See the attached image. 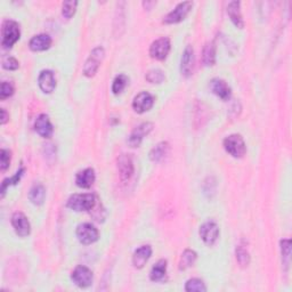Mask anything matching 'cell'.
Wrapping results in <instances>:
<instances>
[{"mask_svg": "<svg viewBox=\"0 0 292 292\" xmlns=\"http://www.w3.org/2000/svg\"><path fill=\"white\" fill-rule=\"evenodd\" d=\"M97 199L91 193L86 194H73L67 200V208L75 211H90L96 206Z\"/></svg>", "mask_w": 292, "mask_h": 292, "instance_id": "obj_1", "label": "cell"}, {"mask_svg": "<svg viewBox=\"0 0 292 292\" xmlns=\"http://www.w3.org/2000/svg\"><path fill=\"white\" fill-rule=\"evenodd\" d=\"M2 36L3 46L5 48H12L18 41L19 36H21L18 23L15 21H11V19L5 21L2 28Z\"/></svg>", "mask_w": 292, "mask_h": 292, "instance_id": "obj_2", "label": "cell"}, {"mask_svg": "<svg viewBox=\"0 0 292 292\" xmlns=\"http://www.w3.org/2000/svg\"><path fill=\"white\" fill-rule=\"evenodd\" d=\"M224 148L233 158H242L247 152V146L241 135L233 134L224 139Z\"/></svg>", "mask_w": 292, "mask_h": 292, "instance_id": "obj_3", "label": "cell"}, {"mask_svg": "<svg viewBox=\"0 0 292 292\" xmlns=\"http://www.w3.org/2000/svg\"><path fill=\"white\" fill-rule=\"evenodd\" d=\"M105 55V51L103 47H96L91 51L88 60L86 61L84 66V75L86 77H94L96 75L97 70L101 65L102 61H103Z\"/></svg>", "mask_w": 292, "mask_h": 292, "instance_id": "obj_4", "label": "cell"}, {"mask_svg": "<svg viewBox=\"0 0 292 292\" xmlns=\"http://www.w3.org/2000/svg\"><path fill=\"white\" fill-rule=\"evenodd\" d=\"M77 236L82 245H91L99 240L100 232L90 223H84L77 227Z\"/></svg>", "mask_w": 292, "mask_h": 292, "instance_id": "obj_5", "label": "cell"}, {"mask_svg": "<svg viewBox=\"0 0 292 292\" xmlns=\"http://www.w3.org/2000/svg\"><path fill=\"white\" fill-rule=\"evenodd\" d=\"M71 280L79 288H88L92 283L94 275H92V272L88 267L81 265L76 267V270L72 272Z\"/></svg>", "mask_w": 292, "mask_h": 292, "instance_id": "obj_6", "label": "cell"}, {"mask_svg": "<svg viewBox=\"0 0 292 292\" xmlns=\"http://www.w3.org/2000/svg\"><path fill=\"white\" fill-rule=\"evenodd\" d=\"M193 3L192 2H184L178 4L176 7H175L174 11L168 13L167 15L163 18V23L165 24H175L179 23L181 21L187 16V14L192 9Z\"/></svg>", "mask_w": 292, "mask_h": 292, "instance_id": "obj_7", "label": "cell"}, {"mask_svg": "<svg viewBox=\"0 0 292 292\" xmlns=\"http://www.w3.org/2000/svg\"><path fill=\"white\" fill-rule=\"evenodd\" d=\"M170 40L168 38L162 37L152 42L150 47V55L152 58H155L158 61H163L167 58L170 52Z\"/></svg>", "mask_w": 292, "mask_h": 292, "instance_id": "obj_8", "label": "cell"}, {"mask_svg": "<svg viewBox=\"0 0 292 292\" xmlns=\"http://www.w3.org/2000/svg\"><path fill=\"white\" fill-rule=\"evenodd\" d=\"M199 234L206 245L212 246L219 236V227L215 222H207L200 227Z\"/></svg>", "mask_w": 292, "mask_h": 292, "instance_id": "obj_9", "label": "cell"}, {"mask_svg": "<svg viewBox=\"0 0 292 292\" xmlns=\"http://www.w3.org/2000/svg\"><path fill=\"white\" fill-rule=\"evenodd\" d=\"M12 225L16 234L21 237H26L31 232V225L27 216L22 212H15L12 217Z\"/></svg>", "mask_w": 292, "mask_h": 292, "instance_id": "obj_10", "label": "cell"}, {"mask_svg": "<svg viewBox=\"0 0 292 292\" xmlns=\"http://www.w3.org/2000/svg\"><path fill=\"white\" fill-rule=\"evenodd\" d=\"M153 129V125L150 124V123H144L142 125H139L138 127H136L133 133L130 134L129 136V139H128V143L131 146V148H138L142 143L143 138L145 136H148L151 130Z\"/></svg>", "mask_w": 292, "mask_h": 292, "instance_id": "obj_11", "label": "cell"}, {"mask_svg": "<svg viewBox=\"0 0 292 292\" xmlns=\"http://www.w3.org/2000/svg\"><path fill=\"white\" fill-rule=\"evenodd\" d=\"M154 104L153 96L148 91L139 92L137 96H135L133 101V109L137 112V113H144V112L149 111Z\"/></svg>", "mask_w": 292, "mask_h": 292, "instance_id": "obj_12", "label": "cell"}, {"mask_svg": "<svg viewBox=\"0 0 292 292\" xmlns=\"http://www.w3.org/2000/svg\"><path fill=\"white\" fill-rule=\"evenodd\" d=\"M38 84L40 89L46 92V94H51L56 88V79L54 76V72L51 70H43L40 72L38 78Z\"/></svg>", "mask_w": 292, "mask_h": 292, "instance_id": "obj_13", "label": "cell"}, {"mask_svg": "<svg viewBox=\"0 0 292 292\" xmlns=\"http://www.w3.org/2000/svg\"><path fill=\"white\" fill-rule=\"evenodd\" d=\"M118 170L123 181H128L134 174V163L128 154H121L118 159Z\"/></svg>", "mask_w": 292, "mask_h": 292, "instance_id": "obj_14", "label": "cell"}, {"mask_svg": "<svg viewBox=\"0 0 292 292\" xmlns=\"http://www.w3.org/2000/svg\"><path fill=\"white\" fill-rule=\"evenodd\" d=\"M210 89L213 94L217 95L219 99H222L223 101H228L231 99L232 91L231 87L227 85V82L223 79H212L210 81Z\"/></svg>", "mask_w": 292, "mask_h": 292, "instance_id": "obj_15", "label": "cell"}, {"mask_svg": "<svg viewBox=\"0 0 292 292\" xmlns=\"http://www.w3.org/2000/svg\"><path fill=\"white\" fill-rule=\"evenodd\" d=\"M194 67V51L192 46H187L183 53L181 61V71L184 77L188 78L192 75Z\"/></svg>", "mask_w": 292, "mask_h": 292, "instance_id": "obj_16", "label": "cell"}, {"mask_svg": "<svg viewBox=\"0 0 292 292\" xmlns=\"http://www.w3.org/2000/svg\"><path fill=\"white\" fill-rule=\"evenodd\" d=\"M35 129L37 133L43 138L52 137L53 131H54V128H53L51 120L50 118H48V115L46 114H40L38 116L36 120V124H35Z\"/></svg>", "mask_w": 292, "mask_h": 292, "instance_id": "obj_17", "label": "cell"}, {"mask_svg": "<svg viewBox=\"0 0 292 292\" xmlns=\"http://www.w3.org/2000/svg\"><path fill=\"white\" fill-rule=\"evenodd\" d=\"M152 256V248L151 246H142L134 252L133 264L136 269H143L146 262Z\"/></svg>", "mask_w": 292, "mask_h": 292, "instance_id": "obj_18", "label": "cell"}, {"mask_svg": "<svg viewBox=\"0 0 292 292\" xmlns=\"http://www.w3.org/2000/svg\"><path fill=\"white\" fill-rule=\"evenodd\" d=\"M95 172L92 168H86L77 174L76 184L81 188H89L95 183Z\"/></svg>", "mask_w": 292, "mask_h": 292, "instance_id": "obj_19", "label": "cell"}, {"mask_svg": "<svg viewBox=\"0 0 292 292\" xmlns=\"http://www.w3.org/2000/svg\"><path fill=\"white\" fill-rule=\"evenodd\" d=\"M227 14L230 16L233 24L238 29L245 27V21H243L241 14V3L240 2H232L227 6Z\"/></svg>", "mask_w": 292, "mask_h": 292, "instance_id": "obj_20", "label": "cell"}, {"mask_svg": "<svg viewBox=\"0 0 292 292\" xmlns=\"http://www.w3.org/2000/svg\"><path fill=\"white\" fill-rule=\"evenodd\" d=\"M52 45V38L45 35V33H41V35H38L33 37L30 42H29V46H30V50L33 52H42L46 51Z\"/></svg>", "mask_w": 292, "mask_h": 292, "instance_id": "obj_21", "label": "cell"}, {"mask_svg": "<svg viewBox=\"0 0 292 292\" xmlns=\"http://www.w3.org/2000/svg\"><path fill=\"white\" fill-rule=\"evenodd\" d=\"M46 198V189L42 184H35L29 192V199L35 206H41Z\"/></svg>", "mask_w": 292, "mask_h": 292, "instance_id": "obj_22", "label": "cell"}, {"mask_svg": "<svg viewBox=\"0 0 292 292\" xmlns=\"http://www.w3.org/2000/svg\"><path fill=\"white\" fill-rule=\"evenodd\" d=\"M170 146L167 142H161L154 146V148L151 150L150 152V159L152 160L153 162H160L167 157L169 153Z\"/></svg>", "mask_w": 292, "mask_h": 292, "instance_id": "obj_23", "label": "cell"}, {"mask_svg": "<svg viewBox=\"0 0 292 292\" xmlns=\"http://www.w3.org/2000/svg\"><path fill=\"white\" fill-rule=\"evenodd\" d=\"M165 273H167V260L160 259L151 270L150 279L153 282H159L163 280Z\"/></svg>", "mask_w": 292, "mask_h": 292, "instance_id": "obj_24", "label": "cell"}, {"mask_svg": "<svg viewBox=\"0 0 292 292\" xmlns=\"http://www.w3.org/2000/svg\"><path fill=\"white\" fill-rule=\"evenodd\" d=\"M203 63L207 66H212L216 63V45L215 42H208L203 48Z\"/></svg>", "mask_w": 292, "mask_h": 292, "instance_id": "obj_25", "label": "cell"}, {"mask_svg": "<svg viewBox=\"0 0 292 292\" xmlns=\"http://www.w3.org/2000/svg\"><path fill=\"white\" fill-rule=\"evenodd\" d=\"M197 257L198 255L196 251H193L191 249L185 250L182 254L181 260H179V270L185 271V270H187L188 267L193 266V264L197 260Z\"/></svg>", "mask_w": 292, "mask_h": 292, "instance_id": "obj_26", "label": "cell"}, {"mask_svg": "<svg viewBox=\"0 0 292 292\" xmlns=\"http://www.w3.org/2000/svg\"><path fill=\"white\" fill-rule=\"evenodd\" d=\"M235 256H236V260L238 262V265H240L241 267H247L250 264V254L245 246L238 245L236 247Z\"/></svg>", "mask_w": 292, "mask_h": 292, "instance_id": "obj_27", "label": "cell"}, {"mask_svg": "<svg viewBox=\"0 0 292 292\" xmlns=\"http://www.w3.org/2000/svg\"><path fill=\"white\" fill-rule=\"evenodd\" d=\"M24 172H26V169L21 168L19 170H17V172L15 173V175H14L13 177L4 179V182H3V184H2V198L5 197V193H6V189L8 188V186H11V185H15V184H17L19 181H21V178H22V176H23Z\"/></svg>", "mask_w": 292, "mask_h": 292, "instance_id": "obj_28", "label": "cell"}, {"mask_svg": "<svg viewBox=\"0 0 292 292\" xmlns=\"http://www.w3.org/2000/svg\"><path fill=\"white\" fill-rule=\"evenodd\" d=\"M127 84H128V78L125 75L116 76L115 79L113 80V85H112V91H113V94L118 95L120 92H123Z\"/></svg>", "mask_w": 292, "mask_h": 292, "instance_id": "obj_29", "label": "cell"}, {"mask_svg": "<svg viewBox=\"0 0 292 292\" xmlns=\"http://www.w3.org/2000/svg\"><path fill=\"white\" fill-rule=\"evenodd\" d=\"M185 290L186 291H198V292H204L207 291V286L203 283V281L200 279H191L186 282L185 285Z\"/></svg>", "mask_w": 292, "mask_h": 292, "instance_id": "obj_30", "label": "cell"}, {"mask_svg": "<svg viewBox=\"0 0 292 292\" xmlns=\"http://www.w3.org/2000/svg\"><path fill=\"white\" fill-rule=\"evenodd\" d=\"M145 79L148 80L150 84H161V82L164 80V73L159 69L150 70L148 73H146Z\"/></svg>", "mask_w": 292, "mask_h": 292, "instance_id": "obj_31", "label": "cell"}, {"mask_svg": "<svg viewBox=\"0 0 292 292\" xmlns=\"http://www.w3.org/2000/svg\"><path fill=\"white\" fill-rule=\"evenodd\" d=\"M77 6H78V2H76V0H69V2L63 3V7H62L63 16H64L65 18H71L73 15H75Z\"/></svg>", "mask_w": 292, "mask_h": 292, "instance_id": "obj_32", "label": "cell"}, {"mask_svg": "<svg viewBox=\"0 0 292 292\" xmlns=\"http://www.w3.org/2000/svg\"><path fill=\"white\" fill-rule=\"evenodd\" d=\"M11 151L3 149L2 152H0V169H2V172H5V170L8 169L9 163H11Z\"/></svg>", "mask_w": 292, "mask_h": 292, "instance_id": "obj_33", "label": "cell"}, {"mask_svg": "<svg viewBox=\"0 0 292 292\" xmlns=\"http://www.w3.org/2000/svg\"><path fill=\"white\" fill-rule=\"evenodd\" d=\"M3 67L6 70L9 71H14V70H17L19 67V63L16 60V58L11 57V56H7L5 57L3 60Z\"/></svg>", "mask_w": 292, "mask_h": 292, "instance_id": "obj_34", "label": "cell"}, {"mask_svg": "<svg viewBox=\"0 0 292 292\" xmlns=\"http://www.w3.org/2000/svg\"><path fill=\"white\" fill-rule=\"evenodd\" d=\"M14 94V86L11 84V82L4 81L2 84V90H0V99L5 100L11 97Z\"/></svg>", "mask_w": 292, "mask_h": 292, "instance_id": "obj_35", "label": "cell"}, {"mask_svg": "<svg viewBox=\"0 0 292 292\" xmlns=\"http://www.w3.org/2000/svg\"><path fill=\"white\" fill-rule=\"evenodd\" d=\"M290 246H291V242L289 238H285V240H282L281 241V251H282V257L285 258L286 260L289 259L290 257Z\"/></svg>", "mask_w": 292, "mask_h": 292, "instance_id": "obj_36", "label": "cell"}, {"mask_svg": "<svg viewBox=\"0 0 292 292\" xmlns=\"http://www.w3.org/2000/svg\"><path fill=\"white\" fill-rule=\"evenodd\" d=\"M9 115L7 114V112L5 109H2V125H5L8 121Z\"/></svg>", "mask_w": 292, "mask_h": 292, "instance_id": "obj_37", "label": "cell"}]
</instances>
